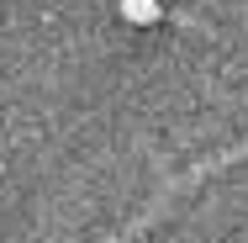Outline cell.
Here are the masks:
<instances>
[{
  "mask_svg": "<svg viewBox=\"0 0 248 243\" xmlns=\"http://www.w3.org/2000/svg\"><path fill=\"white\" fill-rule=\"evenodd\" d=\"M122 16H127L132 27H153V21L164 16V5H158V0H122Z\"/></svg>",
  "mask_w": 248,
  "mask_h": 243,
  "instance_id": "1",
  "label": "cell"
}]
</instances>
